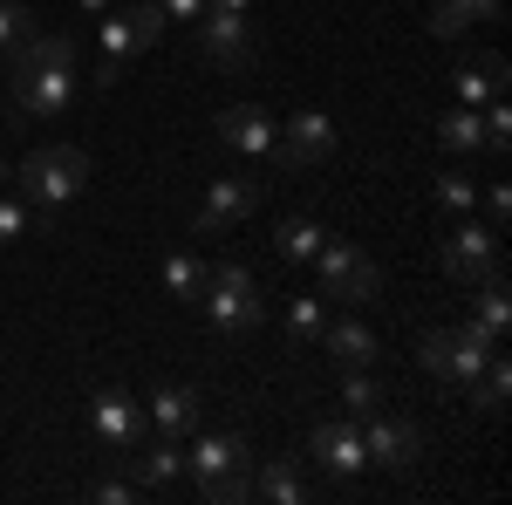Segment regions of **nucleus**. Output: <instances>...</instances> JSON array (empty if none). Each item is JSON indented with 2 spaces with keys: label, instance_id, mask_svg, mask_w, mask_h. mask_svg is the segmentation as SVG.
I'll list each match as a JSON object with an SVG mask.
<instances>
[{
  "label": "nucleus",
  "instance_id": "1",
  "mask_svg": "<svg viewBox=\"0 0 512 505\" xmlns=\"http://www.w3.org/2000/svg\"><path fill=\"white\" fill-rule=\"evenodd\" d=\"M7 89L14 103L41 123H62L76 103V41L69 35H35L14 62H7Z\"/></svg>",
  "mask_w": 512,
  "mask_h": 505
},
{
  "label": "nucleus",
  "instance_id": "2",
  "mask_svg": "<svg viewBox=\"0 0 512 505\" xmlns=\"http://www.w3.org/2000/svg\"><path fill=\"white\" fill-rule=\"evenodd\" d=\"M185 478L219 505L253 499V451H246V437H233V430H198V451L185 458Z\"/></svg>",
  "mask_w": 512,
  "mask_h": 505
},
{
  "label": "nucleus",
  "instance_id": "3",
  "mask_svg": "<svg viewBox=\"0 0 512 505\" xmlns=\"http://www.w3.org/2000/svg\"><path fill=\"white\" fill-rule=\"evenodd\" d=\"M164 35V7L158 0H110V14H103V28H96V82L110 89V82L130 69V55H144L151 41Z\"/></svg>",
  "mask_w": 512,
  "mask_h": 505
},
{
  "label": "nucleus",
  "instance_id": "4",
  "mask_svg": "<svg viewBox=\"0 0 512 505\" xmlns=\"http://www.w3.org/2000/svg\"><path fill=\"white\" fill-rule=\"evenodd\" d=\"M14 178H21V198L35 212H62L69 198L89 192V151H76V144H35Z\"/></svg>",
  "mask_w": 512,
  "mask_h": 505
},
{
  "label": "nucleus",
  "instance_id": "5",
  "mask_svg": "<svg viewBox=\"0 0 512 505\" xmlns=\"http://www.w3.org/2000/svg\"><path fill=\"white\" fill-rule=\"evenodd\" d=\"M205 321H212V335H226V342H239V335H253L260 328V314H267V301H260V287H253V273L239 267V260H219V267H205Z\"/></svg>",
  "mask_w": 512,
  "mask_h": 505
},
{
  "label": "nucleus",
  "instance_id": "6",
  "mask_svg": "<svg viewBox=\"0 0 512 505\" xmlns=\"http://www.w3.org/2000/svg\"><path fill=\"white\" fill-rule=\"evenodd\" d=\"M492 355H499V342H492L478 321H465V328H424V335H417V362L431 369L437 383H465L472 389V376L492 362Z\"/></svg>",
  "mask_w": 512,
  "mask_h": 505
},
{
  "label": "nucleus",
  "instance_id": "7",
  "mask_svg": "<svg viewBox=\"0 0 512 505\" xmlns=\"http://www.w3.org/2000/svg\"><path fill=\"white\" fill-rule=\"evenodd\" d=\"M315 267H321V301H349V308H369V301L383 294V267H376L362 246H349V239H321Z\"/></svg>",
  "mask_w": 512,
  "mask_h": 505
},
{
  "label": "nucleus",
  "instance_id": "8",
  "mask_svg": "<svg viewBox=\"0 0 512 505\" xmlns=\"http://www.w3.org/2000/svg\"><path fill=\"white\" fill-rule=\"evenodd\" d=\"M89 430H96V444L103 451H117V458H130L137 444H144V403L130 396V389H96L89 396Z\"/></svg>",
  "mask_w": 512,
  "mask_h": 505
},
{
  "label": "nucleus",
  "instance_id": "9",
  "mask_svg": "<svg viewBox=\"0 0 512 505\" xmlns=\"http://www.w3.org/2000/svg\"><path fill=\"white\" fill-rule=\"evenodd\" d=\"M192 28H198V48H205L219 69H253L260 35H253V21H246V14H233V7H205Z\"/></svg>",
  "mask_w": 512,
  "mask_h": 505
},
{
  "label": "nucleus",
  "instance_id": "10",
  "mask_svg": "<svg viewBox=\"0 0 512 505\" xmlns=\"http://www.w3.org/2000/svg\"><path fill=\"white\" fill-rule=\"evenodd\" d=\"M437 267L451 273L458 287H472V280H485V273H499V233L492 226H451L444 233V246H437Z\"/></svg>",
  "mask_w": 512,
  "mask_h": 505
},
{
  "label": "nucleus",
  "instance_id": "11",
  "mask_svg": "<svg viewBox=\"0 0 512 505\" xmlns=\"http://www.w3.org/2000/svg\"><path fill=\"white\" fill-rule=\"evenodd\" d=\"M253 212H260V185L253 178H212L192 212V226H198V239H219V233H233L239 219H253Z\"/></svg>",
  "mask_w": 512,
  "mask_h": 505
},
{
  "label": "nucleus",
  "instance_id": "12",
  "mask_svg": "<svg viewBox=\"0 0 512 505\" xmlns=\"http://www.w3.org/2000/svg\"><path fill=\"white\" fill-rule=\"evenodd\" d=\"M362 451H369V465H383V471H417V458H424V430L417 424H403V417H362Z\"/></svg>",
  "mask_w": 512,
  "mask_h": 505
},
{
  "label": "nucleus",
  "instance_id": "13",
  "mask_svg": "<svg viewBox=\"0 0 512 505\" xmlns=\"http://www.w3.org/2000/svg\"><path fill=\"white\" fill-rule=\"evenodd\" d=\"M321 157H335V117H321V110H301V117L280 123V171H301V164H321Z\"/></svg>",
  "mask_w": 512,
  "mask_h": 505
},
{
  "label": "nucleus",
  "instance_id": "14",
  "mask_svg": "<svg viewBox=\"0 0 512 505\" xmlns=\"http://www.w3.org/2000/svg\"><path fill=\"white\" fill-rule=\"evenodd\" d=\"M219 144L226 151H246V157H280V123L260 110V103H233V110H219Z\"/></svg>",
  "mask_w": 512,
  "mask_h": 505
},
{
  "label": "nucleus",
  "instance_id": "15",
  "mask_svg": "<svg viewBox=\"0 0 512 505\" xmlns=\"http://www.w3.org/2000/svg\"><path fill=\"white\" fill-rule=\"evenodd\" d=\"M308 451H315V458L335 471V478H355V471L369 465V451H362V430H355L349 417H328V424H315V430H308Z\"/></svg>",
  "mask_w": 512,
  "mask_h": 505
},
{
  "label": "nucleus",
  "instance_id": "16",
  "mask_svg": "<svg viewBox=\"0 0 512 505\" xmlns=\"http://www.w3.org/2000/svg\"><path fill=\"white\" fill-rule=\"evenodd\" d=\"M144 417L158 424V437H192L198 430V389H185V383L151 389V396H144Z\"/></svg>",
  "mask_w": 512,
  "mask_h": 505
},
{
  "label": "nucleus",
  "instance_id": "17",
  "mask_svg": "<svg viewBox=\"0 0 512 505\" xmlns=\"http://www.w3.org/2000/svg\"><path fill=\"white\" fill-rule=\"evenodd\" d=\"M185 478V451H178V437H158L144 458H130V485L137 492H171Z\"/></svg>",
  "mask_w": 512,
  "mask_h": 505
},
{
  "label": "nucleus",
  "instance_id": "18",
  "mask_svg": "<svg viewBox=\"0 0 512 505\" xmlns=\"http://www.w3.org/2000/svg\"><path fill=\"white\" fill-rule=\"evenodd\" d=\"M451 82H458V103L465 110H485L492 96H506V55H472Z\"/></svg>",
  "mask_w": 512,
  "mask_h": 505
},
{
  "label": "nucleus",
  "instance_id": "19",
  "mask_svg": "<svg viewBox=\"0 0 512 505\" xmlns=\"http://www.w3.org/2000/svg\"><path fill=\"white\" fill-rule=\"evenodd\" d=\"M499 7H506V0H437L431 7V35L458 41V35H472L478 21H499Z\"/></svg>",
  "mask_w": 512,
  "mask_h": 505
},
{
  "label": "nucleus",
  "instance_id": "20",
  "mask_svg": "<svg viewBox=\"0 0 512 505\" xmlns=\"http://www.w3.org/2000/svg\"><path fill=\"white\" fill-rule=\"evenodd\" d=\"M253 499H274V505H308V478L294 458H267L253 471Z\"/></svg>",
  "mask_w": 512,
  "mask_h": 505
},
{
  "label": "nucleus",
  "instance_id": "21",
  "mask_svg": "<svg viewBox=\"0 0 512 505\" xmlns=\"http://www.w3.org/2000/svg\"><path fill=\"white\" fill-rule=\"evenodd\" d=\"M321 349L335 355L342 369H369V362H376V335H369L362 321H328V328H321Z\"/></svg>",
  "mask_w": 512,
  "mask_h": 505
},
{
  "label": "nucleus",
  "instance_id": "22",
  "mask_svg": "<svg viewBox=\"0 0 512 505\" xmlns=\"http://www.w3.org/2000/svg\"><path fill=\"white\" fill-rule=\"evenodd\" d=\"M506 280L499 273H485V280H472V321L492 335V342H506Z\"/></svg>",
  "mask_w": 512,
  "mask_h": 505
},
{
  "label": "nucleus",
  "instance_id": "23",
  "mask_svg": "<svg viewBox=\"0 0 512 505\" xmlns=\"http://www.w3.org/2000/svg\"><path fill=\"white\" fill-rule=\"evenodd\" d=\"M437 144H444V151H458V157H465V151H485V117L458 103L451 117H437Z\"/></svg>",
  "mask_w": 512,
  "mask_h": 505
},
{
  "label": "nucleus",
  "instance_id": "24",
  "mask_svg": "<svg viewBox=\"0 0 512 505\" xmlns=\"http://www.w3.org/2000/svg\"><path fill=\"white\" fill-rule=\"evenodd\" d=\"M35 41V7L28 0H0V62H14Z\"/></svg>",
  "mask_w": 512,
  "mask_h": 505
},
{
  "label": "nucleus",
  "instance_id": "25",
  "mask_svg": "<svg viewBox=\"0 0 512 505\" xmlns=\"http://www.w3.org/2000/svg\"><path fill=\"white\" fill-rule=\"evenodd\" d=\"M321 328H328V301H321V294H294V301H287V335H294L301 349H315Z\"/></svg>",
  "mask_w": 512,
  "mask_h": 505
},
{
  "label": "nucleus",
  "instance_id": "26",
  "mask_svg": "<svg viewBox=\"0 0 512 505\" xmlns=\"http://www.w3.org/2000/svg\"><path fill=\"white\" fill-rule=\"evenodd\" d=\"M506 389H512V369H506V355H492V362L472 376V403L485 410V417H499V410H506Z\"/></svg>",
  "mask_w": 512,
  "mask_h": 505
},
{
  "label": "nucleus",
  "instance_id": "27",
  "mask_svg": "<svg viewBox=\"0 0 512 505\" xmlns=\"http://www.w3.org/2000/svg\"><path fill=\"white\" fill-rule=\"evenodd\" d=\"M164 287H171L178 301H198V294H205V260H198V253H171V260H164Z\"/></svg>",
  "mask_w": 512,
  "mask_h": 505
},
{
  "label": "nucleus",
  "instance_id": "28",
  "mask_svg": "<svg viewBox=\"0 0 512 505\" xmlns=\"http://www.w3.org/2000/svg\"><path fill=\"white\" fill-rule=\"evenodd\" d=\"M342 403H349V417L362 424V417H376V410H383V383H376L369 369H349V383H342Z\"/></svg>",
  "mask_w": 512,
  "mask_h": 505
},
{
  "label": "nucleus",
  "instance_id": "29",
  "mask_svg": "<svg viewBox=\"0 0 512 505\" xmlns=\"http://www.w3.org/2000/svg\"><path fill=\"white\" fill-rule=\"evenodd\" d=\"M35 219H41V212H35V205H28L21 192H0V246L28 239V233H35Z\"/></svg>",
  "mask_w": 512,
  "mask_h": 505
},
{
  "label": "nucleus",
  "instance_id": "30",
  "mask_svg": "<svg viewBox=\"0 0 512 505\" xmlns=\"http://www.w3.org/2000/svg\"><path fill=\"white\" fill-rule=\"evenodd\" d=\"M321 239L328 233H321L315 219H287V226H280V260H315Z\"/></svg>",
  "mask_w": 512,
  "mask_h": 505
},
{
  "label": "nucleus",
  "instance_id": "31",
  "mask_svg": "<svg viewBox=\"0 0 512 505\" xmlns=\"http://www.w3.org/2000/svg\"><path fill=\"white\" fill-rule=\"evenodd\" d=\"M431 192H437V205H444V212H472V205H478V185L465 178V171H444Z\"/></svg>",
  "mask_w": 512,
  "mask_h": 505
},
{
  "label": "nucleus",
  "instance_id": "32",
  "mask_svg": "<svg viewBox=\"0 0 512 505\" xmlns=\"http://www.w3.org/2000/svg\"><path fill=\"white\" fill-rule=\"evenodd\" d=\"M478 117H485V151H506V144H512V110H506V96H492Z\"/></svg>",
  "mask_w": 512,
  "mask_h": 505
},
{
  "label": "nucleus",
  "instance_id": "33",
  "mask_svg": "<svg viewBox=\"0 0 512 505\" xmlns=\"http://www.w3.org/2000/svg\"><path fill=\"white\" fill-rule=\"evenodd\" d=\"M89 499L96 505H130V499H144V492H137L130 478H103V485H89Z\"/></svg>",
  "mask_w": 512,
  "mask_h": 505
},
{
  "label": "nucleus",
  "instance_id": "34",
  "mask_svg": "<svg viewBox=\"0 0 512 505\" xmlns=\"http://www.w3.org/2000/svg\"><path fill=\"white\" fill-rule=\"evenodd\" d=\"M485 212H492V233H506V219H512V192H506V185L485 192Z\"/></svg>",
  "mask_w": 512,
  "mask_h": 505
},
{
  "label": "nucleus",
  "instance_id": "35",
  "mask_svg": "<svg viewBox=\"0 0 512 505\" xmlns=\"http://www.w3.org/2000/svg\"><path fill=\"white\" fill-rule=\"evenodd\" d=\"M158 7H164V21H198L212 0H158Z\"/></svg>",
  "mask_w": 512,
  "mask_h": 505
},
{
  "label": "nucleus",
  "instance_id": "36",
  "mask_svg": "<svg viewBox=\"0 0 512 505\" xmlns=\"http://www.w3.org/2000/svg\"><path fill=\"white\" fill-rule=\"evenodd\" d=\"M82 14H110V0H76Z\"/></svg>",
  "mask_w": 512,
  "mask_h": 505
},
{
  "label": "nucleus",
  "instance_id": "37",
  "mask_svg": "<svg viewBox=\"0 0 512 505\" xmlns=\"http://www.w3.org/2000/svg\"><path fill=\"white\" fill-rule=\"evenodd\" d=\"M212 7H233V14H246V7H253V0H212Z\"/></svg>",
  "mask_w": 512,
  "mask_h": 505
},
{
  "label": "nucleus",
  "instance_id": "38",
  "mask_svg": "<svg viewBox=\"0 0 512 505\" xmlns=\"http://www.w3.org/2000/svg\"><path fill=\"white\" fill-rule=\"evenodd\" d=\"M0 185H7V164H0Z\"/></svg>",
  "mask_w": 512,
  "mask_h": 505
}]
</instances>
